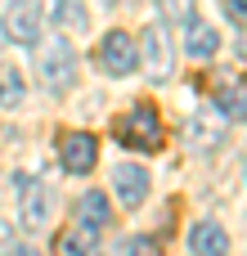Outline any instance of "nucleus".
Returning a JSON list of instances; mask_svg holds the SVG:
<instances>
[{
	"instance_id": "obj_6",
	"label": "nucleus",
	"mask_w": 247,
	"mask_h": 256,
	"mask_svg": "<svg viewBox=\"0 0 247 256\" xmlns=\"http://www.w3.org/2000/svg\"><path fill=\"white\" fill-rule=\"evenodd\" d=\"M58 158H63V171L86 176V171L99 162V144H94V135H86V130H68V135L58 140Z\"/></svg>"
},
{
	"instance_id": "obj_7",
	"label": "nucleus",
	"mask_w": 247,
	"mask_h": 256,
	"mask_svg": "<svg viewBox=\"0 0 247 256\" xmlns=\"http://www.w3.org/2000/svg\"><path fill=\"white\" fill-rule=\"evenodd\" d=\"M112 194H117V202H122L126 212L144 207V198H148V171L135 166V162H122V166L112 171Z\"/></svg>"
},
{
	"instance_id": "obj_2",
	"label": "nucleus",
	"mask_w": 247,
	"mask_h": 256,
	"mask_svg": "<svg viewBox=\"0 0 247 256\" xmlns=\"http://www.w3.org/2000/svg\"><path fill=\"white\" fill-rule=\"evenodd\" d=\"M40 76L50 90H72L76 86V50L68 45V36H50L40 45Z\"/></svg>"
},
{
	"instance_id": "obj_16",
	"label": "nucleus",
	"mask_w": 247,
	"mask_h": 256,
	"mask_svg": "<svg viewBox=\"0 0 247 256\" xmlns=\"http://www.w3.org/2000/svg\"><path fill=\"white\" fill-rule=\"evenodd\" d=\"M216 112L230 117V122H243V81H234V86L216 99Z\"/></svg>"
},
{
	"instance_id": "obj_20",
	"label": "nucleus",
	"mask_w": 247,
	"mask_h": 256,
	"mask_svg": "<svg viewBox=\"0 0 247 256\" xmlns=\"http://www.w3.org/2000/svg\"><path fill=\"white\" fill-rule=\"evenodd\" d=\"M14 256H40L36 248H14Z\"/></svg>"
},
{
	"instance_id": "obj_13",
	"label": "nucleus",
	"mask_w": 247,
	"mask_h": 256,
	"mask_svg": "<svg viewBox=\"0 0 247 256\" xmlns=\"http://www.w3.org/2000/svg\"><path fill=\"white\" fill-rule=\"evenodd\" d=\"M54 22L86 36V32H90V9H86L81 0H54Z\"/></svg>"
},
{
	"instance_id": "obj_12",
	"label": "nucleus",
	"mask_w": 247,
	"mask_h": 256,
	"mask_svg": "<svg viewBox=\"0 0 247 256\" xmlns=\"http://www.w3.org/2000/svg\"><path fill=\"white\" fill-rule=\"evenodd\" d=\"M184 45H189V54H194V58H212V54L220 50V36H216L207 22L189 18V40H184Z\"/></svg>"
},
{
	"instance_id": "obj_5",
	"label": "nucleus",
	"mask_w": 247,
	"mask_h": 256,
	"mask_svg": "<svg viewBox=\"0 0 247 256\" xmlns=\"http://www.w3.org/2000/svg\"><path fill=\"white\" fill-rule=\"evenodd\" d=\"M18 220H22V230L50 225V189L32 176H18Z\"/></svg>"
},
{
	"instance_id": "obj_1",
	"label": "nucleus",
	"mask_w": 247,
	"mask_h": 256,
	"mask_svg": "<svg viewBox=\"0 0 247 256\" xmlns=\"http://www.w3.org/2000/svg\"><path fill=\"white\" fill-rule=\"evenodd\" d=\"M117 140L122 148H140V153H158L162 148V117L153 104H135L122 122H117Z\"/></svg>"
},
{
	"instance_id": "obj_15",
	"label": "nucleus",
	"mask_w": 247,
	"mask_h": 256,
	"mask_svg": "<svg viewBox=\"0 0 247 256\" xmlns=\"http://www.w3.org/2000/svg\"><path fill=\"white\" fill-rule=\"evenodd\" d=\"M22 94H27L22 72H18V68H0V104H4V108H18Z\"/></svg>"
},
{
	"instance_id": "obj_4",
	"label": "nucleus",
	"mask_w": 247,
	"mask_h": 256,
	"mask_svg": "<svg viewBox=\"0 0 247 256\" xmlns=\"http://www.w3.org/2000/svg\"><path fill=\"white\" fill-rule=\"evenodd\" d=\"M0 27H4V40H14V45H36V40H40V4H36V0H9Z\"/></svg>"
},
{
	"instance_id": "obj_11",
	"label": "nucleus",
	"mask_w": 247,
	"mask_h": 256,
	"mask_svg": "<svg viewBox=\"0 0 247 256\" xmlns=\"http://www.w3.org/2000/svg\"><path fill=\"white\" fill-rule=\"evenodd\" d=\"M76 216H81V225H90V230H104V225L112 220V207H108V198H104L99 189H86V198L76 202Z\"/></svg>"
},
{
	"instance_id": "obj_18",
	"label": "nucleus",
	"mask_w": 247,
	"mask_h": 256,
	"mask_svg": "<svg viewBox=\"0 0 247 256\" xmlns=\"http://www.w3.org/2000/svg\"><path fill=\"white\" fill-rule=\"evenodd\" d=\"M162 9H166V18H180V22L194 18V0H162Z\"/></svg>"
},
{
	"instance_id": "obj_14",
	"label": "nucleus",
	"mask_w": 247,
	"mask_h": 256,
	"mask_svg": "<svg viewBox=\"0 0 247 256\" xmlns=\"http://www.w3.org/2000/svg\"><path fill=\"white\" fill-rule=\"evenodd\" d=\"M94 234H99V230L76 225V230H68V234L58 238V252H63V256H90V252H94Z\"/></svg>"
},
{
	"instance_id": "obj_10",
	"label": "nucleus",
	"mask_w": 247,
	"mask_h": 256,
	"mask_svg": "<svg viewBox=\"0 0 247 256\" xmlns=\"http://www.w3.org/2000/svg\"><path fill=\"white\" fill-rule=\"evenodd\" d=\"M189 248H194V256H230L234 248H230V234L216 225V220H198L194 230H189Z\"/></svg>"
},
{
	"instance_id": "obj_8",
	"label": "nucleus",
	"mask_w": 247,
	"mask_h": 256,
	"mask_svg": "<svg viewBox=\"0 0 247 256\" xmlns=\"http://www.w3.org/2000/svg\"><path fill=\"white\" fill-rule=\"evenodd\" d=\"M144 63H148V72H153L158 81H166V76L176 72V54H171V40H166V32H162L158 22L144 32Z\"/></svg>"
},
{
	"instance_id": "obj_17",
	"label": "nucleus",
	"mask_w": 247,
	"mask_h": 256,
	"mask_svg": "<svg viewBox=\"0 0 247 256\" xmlns=\"http://www.w3.org/2000/svg\"><path fill=\"white\" fill-rule=\"evenodd\" d=\"M112 256H158V252H153V238H126L112 248Z\"/></svg>"
},
{
	"instance_id": "obj_19",
	"label": "nucleus",
	"mask_w": 247,
	"mask_h": 256,
	"mask_svg": "<svg viewBox=\"0 0 247 256\" xmlns=\"http://www.w3.org/2000/svg\"><path fill=\"white\" fill-rule=\"evenodd\" d=\"M220 9H225V14H230V22H234V27H238V32H243V0H220Z\"/></svg>"
},
{
	"instance_id": "obj_21",
	"label": "nucleus",
	"mask_w": 247,
	"mask_h": 256,
	"mask_svg": "<svg viewBox=\"0 0 247 256\" xmlns=\"http://www.w3.org/2000/svg\"><path fill=\"white\" fill-rule=\"evenodd\" d=\"M0 45H4V27H0Z\"/></svg>"
},
{
	"instance_id": "obj_3",
	"label": "nucleus",
	"mask_w": 247,
	"mask_h": 256,
	"mask_svg": "<svg viewBox=\"0 0 247 256\" xmlns=\"http://www.w3.org/2000/svg\"><path fill=\"white\" fill-rule=\"evenodd\" d=\"M99 63H104L108 76H130V72L140 68V45H135V36H126L122 27L108 32V36L99 40Z\"/></svg>"
},
{
	"instance_id": "obj_9",
	"label": "nucleus",
	"mask_w": 247,
	"mask_h": 256,
	"mask_svg": "<svg viewBox=\"0 0 247 256\" xmlns=\"http://www.w3.org/2000/svg\"><path fill=\"white\" fill-rule=\"evenodd\" d=\"M184 140H189V148H198V153H212L216 144H225V117H220V112H216V117L198 112V117L184 126Z\"/></svg>"
}]
</instances>
